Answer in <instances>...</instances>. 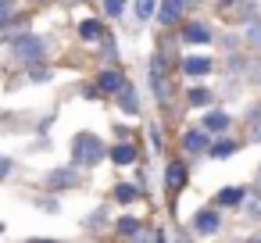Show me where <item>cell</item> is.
Segmentation results:
<instances>
[{
  "instance_id": "6da1fadb",
  "label": "cell",
  "mask_w": 261,
  "mask_h": 243,
  "mask_svg": "<svg viewBox=\"0 0 261 243\" xmlns=\"http://www.w3.org/2000/svg\"><path fill=\"white\" fill-rule=\"evenodd\" d=\"M104 154H108L104 143H100L97 136H90V132L75 136V143H72V157H75V165H100Z\"/></svg>"
},
{
  "instance_id": "7a4b0ae2",
  "label": "cell",
  "mask_w": 261,
  "mask_h": 243,
  "mask_svg": "<svg viewBox=\"0 0 261 243\" xmlns=\"http://www.w3.org/2000/svg\"><path fill=\"white\" fill-rule=\"evenodd\" d=\"M15 58L25 61V65H36L43 58V40L40 36H18L15 40Z\"/></svg>"
},
{
  "instance_id": "3957f363",
  "label": "cell",
  "mask_w": 261,
  "mask_h": 243,
  "mask_svg": "<svg viewBox=\"0 0 261 243\" xmlns=\"http://www.w3.org/2000/svg\"><path fill=\"white\" fill-rule=\"evenodd\" d=\"M150 90L161 104H168V86H165V65H161V54L150 58Z\"/></svg>"
},
{
  "instance_id": "277c9868",
  "label": "cell",
  "mask_w": 261,
  "mask_h": 243,
  "mask_svg": "<svg viewBox=\"0 0 261 243\" xmlns=\"http://www.w3.org/2000/svg\"><path fill=\"white\" fill-rule=\"evenodd\" d=\"M207 147H211V136H207V129L200 125V129H190L186 136H182V150L186 154H207Z\"/></svg>"
},
{
  "instance_id": "5b68a950",
  "label": "cell",
  "mask_w": 261,
  "mask_h": 243,
  "mask_svg": "<svg viewBox=\"0 0 261 243\" xmlns=\"http://www.w3.org/2000/svg\"><path fill=\"white\" fill-rule=\"evenodd\" d=\"M218 225H222V218H218V211H211V207H204V211L193 214V232H197V236H211V232H218Z\"/></svg>"
},
{
  "instance_id": "8992f818",
  "label": "cell",
  "mask_w": 261,
  "mask_h": 243,
  "mask_svg": "<svg viewBox=\"0 0 261 243\" xmlns=\"http://www.w3.org/2000/svg\"><path fill=\"white\" fill-rule=\"evenodd\" d=\"M122 86H125V75H122L118 68H108V72H100V79H97V90H100V93H122Z\"/></svg>"
},
{
  "instance_id": "52a82bcc",
  "label": "cell",
  "mask_w": 261,
  "mask_h": 243,
  "mask_svg": "<svg viewBox=\"0 0 261 243\" xmlns=\"http://www.w3.org/2000/svg\"><path fill=\"white\" fill-rule=\"evenodd\" d=\"M186 4H190V0H165L161 11H158V22H165V25L179 22V18H182V11H186Z\"/></svg>"
},
{
  "instance_id": "ba28073f",
  "label": "cell",
  "mask_w": 261,
  "mask_h": 243,
  "mask_svg": "<svg viewBox=\"0 0 261 243\" xmlns=\"http://www.w3.org/2000/svg\"><path fill=\"white\" fill-rule=\"evenodd\" d=\"M243 186H225V190H218V197H215V204L218 207H240L243 204Z\"/></svg>"
},
{
  "instance_id": "9c48e42d",
  "label": "cell",
  "mask_w": 261,
  "mask_h": 243,
  "mask_svg": "<svg viewBox=\"0 0 261 243\" xmlns=\"http://www.w3.org/2000/svg\"><path fill=\"white\" fill-rule=\"evenodd\" d=\"M182 40L186 43H207L211 40V29L204 22H190V25H182Z\"/></svg>"
},
{
  "instance_id": "30bf717a",
  "label": "cell",
  "mask_w": 261,
  "mask_h": 243,
  "mask_svg": "<svg viewBox=\"0 0 261 243\" xmlns=\"http://www.w3.org/2000/svg\"><path fill=\"white\" fill-rule=\"evenodd\" d=\"M182 72H186L190 79H200V75L211 72V61H207V58H186V61H182Z\"/></svg>"
},
{
  "instance_id": "8fae6325",
  "label": "cell",
  "mask_w": 261,
  "mask_h": 243,
  "mask_svg": "<svg viewBox=\"0 0 261 243\" xmlns=\"http://www.w3.org/2000/svg\"><path fill=\"white\" fill-rule=\"evenodd\" d=\"M200 125H204L207 132H222V129H229V115H225V111H207V115L200 118Z\"/></svg>"
},
{
  "instance_id": "7c38bea8",
  "label": "cell",
  "mask_w": 261,
  "mask_h": 243,
  "mask_svg": "<svg viewBox=\"0 0 261 243\" xmlns=\"http://www.w3.org/2000/svg\"><path fill=\"white\" fill-rule=\"evenodd\" d=\"M165 182H168V190H182V186H186V168L172 161V165L165 168Z\"/></svg>"
},
{
  "instance_id": "4fadbf2b",
  "label": "cell",
  "mask_w": 261,
  "mask_h": 243,
  "mask_svg": "<svg viewBox=\"0 0 261 243\" xmlns=\"http://www.w3.org/2000/svg\"><path fill=\"white\" fill-rule=\"evenodd\" d=\"M111 161H115V165H133V161H136V147H133V143L111 147Z\"/></svg>"
},
{
  "instance_id": "5bb4252c",
  "label": "cell",
  "mask_w": 261,
  "mask_h": 243,
  "mask_svg": "<svg viewBox=\"0 0 261 243\" xmlns=\"http://www.w3.org/2000/svg\"><path fill=\"white\" fill-rule=\"evenodd\" d=\"M79 182V172H72V168H58L54 175H50V186H58V190H68V186H75Z\"/></svg>"
},
{
  "instance_id": "9a60e30c",
  "label": "cell",
  "mask_w": 261,
  "mask_h": 243,
  "mask_svg": "<svg viewBox=\"0 0 261 243\" xmlns=\"http://www.w3.org/2000/svg\"><path fill=\"white\" fill-rule=\"evenodd\" d=\"M122 236H143V222L140 218H133V214H125V218H118V225H115Z\"/></svg>"
},
{
  "instance_id": "2e32d148",
  "label": "cell",
  "mask_w": 261,
  "mask_h": 243,
  "mask_svg": "<svg viewBox=\"0 0 261 243\" xmlns=\"http://www.w3.org/2000/svg\"><path fill=\"white\" fill-rule=\"evenodd\" d=\"M79 36H83V40H100V36H104V25H100L97 18H86V22H79Z\"/></svg>"
},
{
  "instance_id": "e0dca14e",
  "label": "cell",
  "mask_w": 261,
  "mask_h": 243,
  "mask_svg": "<svg viewBox=\"0 0 261 243\" xmlns=\"http://www.w3.org/2000/svg\"><path fill=\"white\" fill-rule=\"evenodd\" d=\"M207 154L218 157V161H222V157H232V154H236V143H232V140H218V143L207 147Z\"/></svg>"
},
{
  "instance_id": "ac0fdd59",
  "label": "cell",
  "mask_w": 261,
  "mask_h": 243,
  "mask_svg": "<svg viewBox=\"0 0 261 243\" xmlns=\"http://www.w3.org/2000/svg\"><path fill=\"white\" fill-rule=\"evenodd\" d=\"M136 197H140V190H136L133 182H118V186H115V200H118V204H133Z\"/></svg>"
},
{
  "instance_id": "d6986e66",
  "label": "cell",
  "mask_w": 261,
  "mask_h": 243,
  "mask_svg": "<svg viewBox=\"0 0 261 243\" xmlns=\"http://www.w3.org/2000/svg\"><path fill=\"white\" fill-rule=\"evenodd\" d=\"M186 100H190V107H204V104H207V100H211V93H207V90H204V86H193V90H190V97H186Z\"/></svg>"
},
{
  "instance_id": "ffe728a7",
  "label": "cell",
  "mask_w": 261,
  "mask_h": 243,
  "mask_svg": "<svg viewBox=\"0 0 261 243\" xmlns=\"http://www.w3.org/2000/svg\"><path fill=\"white\" fill-rule=\"evenodd\" d=\"M122 107H125L129 115H136V111H140V107H136V90H133L129 83L122 86Z\"/></svg>"
},
{
  "instance_id": "44dd1931",
  "label": "cell",
  "mask_w": 261,
  "mask_h": 243,
  "mask_svg": "<svg viewBox=\"0 0 261 243\" xmlns=\"http://www.w3.org/2000/svg\"><path fill=\"white\" fill-rule=\"evenodd\" d=\"M150 15H154V0H136V18L147 22Z\"/></svg>"
},
{
  "instance_id": "7402d4cb",
  "label": "cell",
  "mask_w": 261,
  "mask_h": 243,
  "mask_svg": "<svg viewBox=\"0 0 261 243\" xmlns=\"http://www.w3.org/2000/svg\"><path fill=\"white\" fill-rule=\"evenodd\" d=\"M11 11H15V0H0V29L11 22Z\"/></svg>"
},
{
  "instance_id": "603a6c76",
  "label": "cell",
  "mask_w": 261,
  "mask_h": 243,
  "mask_svg": "<svg viewBox=\"0 0 261 243\" xmlns=\"http://www.w3.org/2000/svg\"><path fill=\"white\" fill-rule=\"evenodd\" d=\"M104 11H108L111 18H118V15L125 11V0H104Z\"/></svg>"
},
{
  "instance_id": "cb8c5ba5",
  "label": "cell",
  "mask_w": 261,
  "mask_h": 243,
  "mask_svg": "<svg viewBox=\"0 0 261 243\" xmlns=\"http://www.w3.org/2000/svg\"><path fill=\"white\" fill-rule=\"evenodd\" d=\"M247 40H250V43H257V47H261V25H250V29H247Z\"/></svg>"
},
{
  "instance_id": "d4e9b609",
  "label": "cell",
  "mask_w": 261,
  "mask_h": 243,
  "mask_svg": "<svg viewBox=\"0 0 261 243\" xmlns=\"http://www.w3.org/2000/svg\"><path fill=\"white\" fill-rule=\"evenodd\" d=\"M11 175V157H0V179Z\"/></svg>"
},
{
  "instance_id": "484cf974",
  "label": "cell",
  "mask_w": 261,
  "mask_h": 243,
  "mask_svg": "<svg viewBox=\"0 0 261 243\" xmlns=\"http://www.w3.org/2000/svg\"><path fill=\"white\" fill-rule=\"evenodd\" d=\"M104 58H108V61H115V58H118V47H115V43H108V47H104Z\"/></svg>"
},
{
  "instance_id": "4316f807",
  "label": "cell",
  "mask_w": 261,
  "mask_h": 243,
  "mask_svg": "<svg viewBox=\"0 0 261 243\" xmlns=\"http://www.w3.org/2000/svg\"><path fill=\"white\" fill-rule=\"evenodd\" d=\"M29 75H33V79H36V83H47V72H43V68H33V72H29Z\"/></svg>"
}]
</instances>
